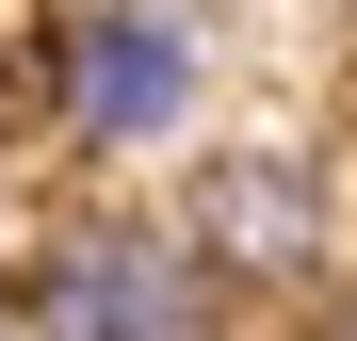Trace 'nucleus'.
Listing matches in <instances>:
<instances>
[{
    "instance_id": "4",
    "label": "nucleus",
    "mask_w": 357,
    "mask_h": 341,
    "mask_svg": "<svg viewBox=\"0 0 357 341\" xmlns=\"http://www.w3.org/2000/svg\"><path fill=\"white\" fill-rule=\"evenodd\" d=\"M0 341H33V325H17V309H0Z\"/></svg>"
},
{
    "instance_id": "2",
    "label": "nucleus",
    "mask_w": 357,
    "mask_h": 341,
    "mask_svg": "<svg viewBox=\"0 0 357 341\" xmlns=\"http://www.w3.org/2000/svg\"><path fill=\"white\" fill-rule=\"evenodd\" d=\"M178 244H195L227 293H292V276H325L341 195H325V162H292V146H227V162H195V195H178Z\"/></svg>"
},
{
    "instance_id": "1",
    "label": "nucleus",
    "mask_w": 357,
    "mask_h": 341,
    "mask_svg": "<svg viewBox=\"0 0 357 341\" xmlns=\"http://www.w3.org/2000/svg\"><path fill=\"white\" fill-rule=\"evenodd\" d=\"M17 325L33 341H227V276L146 211H82V227H49Z\"/></svg>"
},
{
    "instance_id": "3",
    "label": "nucleus",
    "mask_w": 357,
    "mask_h": 341,
    "mask_svg": "<svg viewBox=\"0 0 357 341\" xmlns=\"http://www.w3.org/2000/svg\"><path fill=\"white\" fill-rule=\"evenodd\" d=\"M49 98H66L82 146H178V114L211 98V66H195V33L162 0H98L66 33V66H49Z\"/></svg>"
},
{
    "instance_id": "5",
    "label": "nucleus",
    "mask_w": 357,
    "mask_h": 341,
    "mask_svg": "<svg viewBox=\"0 0 357 341\" xmlns=\"http://www.w3.org/2000/svg\"><path fill=\"white\" fill-rule=\"evenodd\" d=\"M325 341H357V309H341V325H325Z\"/></svg>"
}]
</instances>
